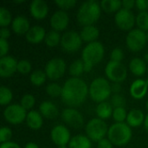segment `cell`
<instances>
[{
	"label": "cell",
	"instance_id": "cell-34",
	"mask_svg": "<svg viewBox=\"0 0 148 148\" xmlns=\"http://www.w3.org/2000/svg\"><path fill=\"white\" fill-rule=\"evenodd\" d=\"M12 16L9 10L4 7L0 8V26L2 28H5L10 23H12Z\"/></svg>",
	"mask_w": 148,
	"mask_h": 148
},
{
	"label": "cell",
	"instance_id": "cell-56",
	"mask_svg": "<svg viewBox=\"0 0 148 148\" xmlns=\"http://www.w3.org/2000/svg\"><path fill=\"white\" fill-rule=\"evenodd\" d=\"M147 39L148 41V31H147Z\"/></svg>",
	"mask_w": 148,
	"mask_h": 148
},
{
	"label": "cell",
	"instance_id": "cell-55",
	"mask_svg": "<svg viewBox=\"0 0 148 148\" xmlns=\"http://www.w3.org/2000/svg\"><path fill=\"white\" fill-rule=\"evenodd\" d=\"M146 108H147V110L148 111V100L147 101V103H146Z\"/></svg>",
	"mask_w": 148,
	"mask_h": 148
},
{
	"label": "cell",
	"instance_id": "cell-26",
	"mask_svg": "<svg viewBox=\"0 0 148 148\" xmlns=\"http://www.w3.org/2000/svg\"><path fill=\"white\" fill-rule=\"evenodd\" d=\"M69 148H91L92 143L91 140L85 135L78 134L71 138L69 143Z\"/></svg>",
	"mask_w": 148,
	"mask_h": 148
},
{
	"label": "cell",
	"instance_id": "cell-20",
	"mask_svg": "<svg viewBox=\"0 0 148 148\" xmlns=\"http://www.w3.org/2000/svg\"><path fill=\"white\" fill-rule=\"evenodd\" d=\"M11 28L12 30L17 35H26L30 29L29 22L25 16H17L13 19L11 23Z\"/></svg>",
	"mask_w": 148,
	"mask_h": 148
},
{
	"label": "cell",
	"instance_id": "cell-35",
	"mask_svg": "<svg viewBox=\"0 0 148 148\" xmlns=\"http://www.w3.org/2000/svg\"><path fill=\"white\" fill-rule=\"evenodd\" d=\"M46 93L51 97H60L62 94V87L57 83H49L46 86Z\"/></svg>",
	"mask_w": 148,
	"mask_h": 148
},
{
	"label": "cell",
	"instance_id": "cell-58",
	"mask_svg": "<svg viewBox=\"0 0 148 148\" xmlns=\"http://www.w3.org/2000/svg\"><path fill=\"white\" fill-rule=\"evenodd\" d=\"M147 72H148V65H147Z\"/></svg>",
	"mask_w": 148,
	"mask_h": 148
},
{
	"label": "cell",
	"instance_id": "cell-28",
	"mask_svg": "<svg viewBox=\"0 0 148 148\" xmlns=\"http://www.w3.org/2000/svg\"><path fill=\"white\" fill-rule=\"evenodd\" d=\"M100 4L101 10L108 13L117 12L122 8V1L120 0H102Z\"/></svg>",
	"mask_w": 148,
	"mask_h": 148
},
{
	"label": "cell",
	"instance_id": "cell-46",
	"mask_svg": "<svg viewBox=\"0 0 148 148\" xmlns=\"http://www.w3.org/2000/svg\"><path fill=\"white\" fill-rule=\"evenodd\" d=\"M134 6H135L134 0H123L122 1V8L123 9L131 10Z\"/></svg>",
	"mask_w": 148,
	"mask_h": 148
},
{
	"label": "cell",
	"instance_id": "cell-15",
	"mask_svg": "<svg viewBox=\"0 0 148 148\" xmlns=\"http://www.w3.org/2000/svg\"><path fill=\"white\" fill-rule=\"evenodd\" d=\"M17 61L10 56H6L0 58V76L8 78L12 76L17 71Z\"/></svg>",
	"mask_w": 148,
	"mask_h": 148
},
{
	"label": "cell",
	"instance_id": "cell-38",
	"mask_svg": "<svg viewBox=\"0 0 148 148\" xmlns=\"http://www.w3.org/2000/svg\"><path fill=\"white\" fill-rule=\"evenodd\" d=\"M111 105L114 108H125L126 106V99L121 94L113 95L111 97Z\"/></svg>",
	"mask_w": 148,
	"mask_h": 148
},
{
	"label": "cell",
	"instance_id": "cell-49",
	"mask_svg": "<svg viewBox=\"0 0 148 148\" xmlns=\"http://www.w3.org/2000/svg\"><path fill=\"white\" fill-rule=\"evenodd\" d=\"M111 89H112V93H114V95L120 94L121 91V83H113L111 85Z\"/></svg>",
	"mask_w": 148,
	"mask_h": 148
},
{
	"label": "cell",
	"instance_id": "cell-1",
	"mask_svg": "<svg viewBox=\"0 0 148 148\" xmlns=\"http://www.w3.org/2000/svg\"><path fill=\"white\" fill-rule=\"evenodd\" d=\"M88 94L89 88L85 81L79 77H71L65 82L61 98L69 108H75L85 101Z\"/></svg>",
	"mask_w": 148,
	"mask_h": 148
},
{
	"label": "cell",
	"instance_id": "cell-25",
	"mask_svg": "<svg viewBox=\"0 0 148 148\" xmlns=\"http://www.w3.org/2000/svg\"><path fill=\"white\" fill-rule=\"evenodd\" d=\"M129 69L134 75L137 76H141L146 73V71H147V66L146 64L145 60L139 57H135L130 61Z\"/></svg>",
	"mask_w": 148,
	"mask_h": 148
},
{
	"label": "cell",
	"instance_id": "cell-42",
	"mask_svg": "<svg viewBox=\"0 0 148 148\" xmlns=\"http://www.w3.org/2000/svg\"><path fill=\"white\" fill-rule=\"evenodd\" d=\"M55 3L62 10H68V9H71V8H73L76 4V1L75 0H56Z\"/></svg>",
	"mask_w": 148,
	"mask_h": 148
},
{
	"label": "cell",
	"instance_id": "cell-27",
	"mask_svg": "<svg viewBox=\"0 0 148 148\" xmlns=\"http://www.w3.org/2000/svg\"><path fill=\"white\" fill-rule=\"evenodd\" d=\"M114 108L112 107L110 102L103 101L97 105L96 107V114L98 118L101 120H107L109 119L113 115Z\"/></svg>",
	"mask_w": 148,
	"mask_h": 148
},
{
	"label": "cell",
	"instance_id": "cell-16",
	"mask_svg": "<svg viewBox=\"0 0 148 148\" xmlns=\"http://www.w3.org/2000/svg\"><path fill=\"white\" fill-rule=\"evenodd\" d=\"M69 23V14L62 10H56L50 17V25L54 30L62 31L64 30Z\"/></svg>",
	"mask_w": 148,
	"mask_h": 148
},
{
	"label": "cell",
	"instance_id": "cell-43",
	"mask_svg": "<svg viewBox=\"0 0 148 148\" xmlns=\"http://www.w3.org/2000/svg\"><path fill=\"white\" fill-rule=\"evenodd\" d=\"M9 48H10V46H9L7 40L0 38V56L1 57L6 56V55L9 51Z\"/></svg>",
	"mask_w": 148,
	"mask_h": 148
},
{
	"label": "cell",
	"instance_id": "cell-22",
	"mask_svg": "<svg viewBox=\"0 0 148 148\" xmlns=\"http://www.w3.org/2000/svg\"><path fill=\"white\" fill-rule=\"evenodd\" d=\"M144 113L140 109H132L127 113V124L130 127H137L141 126L145 121Z\"/></svg>",
	"mask_w": 148,
	"mask_h": 148
},
{
	"label": "cell",
	"instance_id": "cell-45",
	"mask_svg": "<svg viewBox=\"0 0 148 148\" xmlns=\"http://www.w3.org/2000/svg\"><path fill=\"white\" fill-rule=\"evenodd\" d=\"M97 148H113V144L108 139H102L97 142Z\"/></svg>",
	"mask_w": 148,
	"mask_h": 148
},
{
	"label": "cell",
	"instance_id": "cell-50",
	"mask_svg": "<svg viewBox=\"0 0 148 148\" xmlns=\"http://www.w3.org/2000/svg\"><path fill=\"white\" fill-rule=\"evenodd\" d=\"M24 148H39L38 145L34 142H29L25 145Z\"/></svg>",
	"mask_w": 148,
	"mask_h": 148
},
{
	"label": "cell",
	"instance_id": "cell-40",
	"mask_svg": "<svg viewBox=\"0 0 148 148\" xmlns=\"http://www.w3.org/2000/svg\"><path fill=\"white\" fill-rule=\"evenodd\" d=\"M124 58V53L123 50L121 48H114L112 52L110 53V61L116 62H121V61Z\"/></svg>",
	"mask_w": 148,
	"mask_h": 148
},
{
	"label": "cell",
	"instance_id": "cell-30",
	"mask_svg": "<svg viewBox=\"0 0 148 148\" xmlns=\"http://www.w3.org/2000/svg\"><path fill=\"white\" fill-rule=\"evenodd\" d=\"M30 82L35 86H42L47 79V75L45 71H42L41 69H36L33 71L29 76Z\"/></svg>",
	"mask_w": 148,
	"mask_h": 148
},
{
	"label": "cell",
	"instance_id": "cell-24",
	"mask_svg": "<svg viewBox=\"0 0 148 148\" xmlns=\"http://www.w3.org/2000/svg\"><path fill=\"white\" fill-rule=\"evenodd\" d=\"M26 123L29 128L33 130H38L42 127L43 124L42 115L40 114L39 111L31 110L27 114Z\"/></svg>",
	"mask_w": 148,
	"mask_h": 148
},
{
	"label": "cell",
	"instance_id": "cell-13",
	"mask_svg": "<svg viewBox=\"0 0 148 148\" xmlns=\"http://www.w3.org/2000/svg\"><path fill=\"white\" fill-rule=\"evenodd\" d=\"M62 119L67 125L76 129L82 127L84 124L82 114L74 108H65L62 113Z\"/></svg>",
	"mask_w": 148,
	"mask_h": 148
},
{
	"label": "cell",
	"instance_id": "cell-44",
	"mask_svg": "<svg viewBox=\"0 0 148 148\" xmlns=\"http://www.w3.org/2000/svg\"><path fill=\"white\" fill-rule=\"evenodd\" d=\"M135 6L140 11H147L148 10V0H136Z\"/></svg>",
	"mask_w": 148,
	"mask_h": 148
},
{
	"label": "cell",
	"instance_id": "cell-32",
	"mask_svg": "<svg viewBox=\"0 0 148 148\" xmlns=\"http://www.w3.org/2000/svg\"><path fill=\"white\" fill-rule=\"evenodd\" d=\"M135 23L138 26V29L145 32L148 31V11H140L136 16Z\"/></svg>",
	"mask_w": 148,
	"mask_h": 148
},
{
	"label": "cell",
	"instance_id": "cell-7",
	"mask_svg": "<svg viewBox=\"0 0 148 148\" xmlns=\"http://www.w3.org/2000/svg\"><path fill=\"white\" fill-rule=\"evenodd\" d=\"M127 46L133 52L140 51L146 45L147 33L140 29H133L127 36Z\"/></svg>",
	"mask_w": 148,
	"mask_h": 148
},
{
	"label": "cell",
	"instance_id": "cell-8",
	"mask_svg": "<svg viewBox=\"0 0 148 148\" xmlns=\"http://www.w3.org/2000/svg\"><path fill=\"white\" fill-rule=\"evenodd\" d=\"M105 73L108 78L114 83H121L124 82L127 75V70L124 64L109 61L105 68Z\"/></svg>",
	"mask_w": 148,
	"mask_h": 148
},
{
	"label": "cell",
	"instance_id": "cell-10",
	"mask_svg": "<svg viewBox=\"0 0 148 148\" xmlns=\"http://www.w3.org/2000/svg\"><path fill=\"white\" fill-rule=\"evenodd\" d=\"M27 111L20 104L8 105L3 111V117L10 124L17 125L26 121Z\"/></svg>",
	"mask_w": 148,
	"mask_h": 148
},
{
	"label": "cell",
	"instance_id": "cell-41",
	"mask_svg": "<svg viewBox=\"0 0 148 148\" xmlns=\"http://www.w3.org/2000/svg\"><path fill=\"white\" fill-rule=\"evenodd\" d=\"M12 137V132L10 128L7 127H3L0 129V141L1 143L10 141V139Z\"/></svg>",
	"mask_w": 148,
	"mask_h": 148
},
{
	"label": "cell",
	"instance_id": "cell-54",
	"mask_svg": "<svg viewBox=\"0 0 148 148\" xmlns=\"http://www.w3.org/2000/svg\"><path fill=\"white\" fill-rule=\"evenodd\" d=\"M57 148H69L68 146H60V147H58Z\"/></svg>",
	"mask_w": 148,
	"mask_h": 148
},
{
	"label": "cell",
	"instance_id": "cell-18",
	"mask_svg": "<svg viewBox=\"0 0 148 148\" xmlns=\"http://www.w3.org/2000/svg\"><path fill=\"white\" fill-rule=\"evenodd\" d=\"M148 90V86L147 82L143 79H137L135 80L130 86V95L133 98L136 100L143 99Z\"/></svg>",
	"mask_w": 148,
	"mask_h": 148
},
{
	"label": "cell",
	"instance_id": "cell-53",
	"mask_svg": "<svg viewBox=\"0 0 148 148\" xmlns=\"http://www.w3.org/2000/svg\"><path fill=\"white\" fill-rule=\"evenodd\" d=\"M144 59H145V62H148V52L145 54V56H144Z\"/></svg>",
	"mask_w": 148,
	"mask_h": 148
},
{
	"label": "cell",
	"instance_id": "cell-3",
	"mask_svg": "<svg viewBox=\"0 0 148 148\" xmlns=\"http://www.w3.org/2000/svg\"><path fill=\"white\" fill-rule=\"evenodd\" d=\"M132 135L131 127L125 122L113 124L108 132V139L113 145L118 147L127 145L132 139Z\"/></svg>",
	"mask_w": 148,
	"mask_h": 148
},
{
	"label": "cell",
	"instance_id": "cell-2",
	"mask_svg": "<svg viewBox=\"0 0 148 148\" xmlns=\"http://www.w3.org/2000/svg\"><path fill=\"white\" fill-rule=\"evenodd\" d=\"M101 7L100 3L95 0H88L82 3L80 6L76 18L82 26L94 25L101 16Z\"/></svg>",
	"mask_w": 148,
	"mask_h": 148
},
{
	"label": "cell",
	"instance_id": "cell-57",
	"mask_svg": "<svg viewBox=\"0 0 148 148\" xmlns=\"http://www.w3.org/2000/svg\"><path fill=\"white\" fill-rule=\"evenodd\" d=\"M146 82H147V86H148V78L146 80Z\"/></svg>",
	"mask_w": 148,
	"mask_h": 148
},
{
	"label": "cell",
	"instance_id": "cell-31",
	"mask_svg": "<svg viewBox=\"0 0 148 148\" xmlns=\"http://www.w3.org/2000/svg\"><path fill=\"white\" fill-rule=\"evenodd\" d=\"M69 71L73 77H79L84 72V62L82 59L74 61L70 64Z\"/></svg>",
	"mask_w": 148,
	"mask_h": 148
},
{
	"label": "cell",
	"instance_id": "cell-36",
	"mask_svg": "<svg viewBox=\"0 0 148 148\" xmlns=\"http://www.w3.org/2000/svg\"><path fill=\"white\" fill-rule=\"evenodd\" d=\"M113 118L116 121V123H122L127 121V113L125 108H114L113 111Z\"/></svg>",
	"mask_w": 148,
	"mask_h": 148
},
{
	"label": "cell",
	"instance_id": "cell-11",
	"mask_svg": "<svg viewBox=\"0 0 148 148\" xmlns=\"http://www.w3.org/2000/svg\"><path fill=\"white\" fill-rule=\"evenodd\" d=\"M66 70V62L62 58L56 57L49 60L46 65L44 71L47 75V77L50 80L60 79L65 73Z\"/></svg>",
	"mask_w": 148,
	"mask_h": 148
},
{
	"label": "cell",
	"instance_id": "cell-23",
	"mask_svg": "<svg viewBox=\"0 0 148 148\" xmlns=\"http://www.w3.org/2000/svg\"><path fill=\"white\" fill-rule=\"evenodd\" d=\"M99 35L100 31L95 25L84 26L80 32V36L82 39V42H86L88 43L96 42L97 38L99 37Z\"/></svg>",
	"mask_w": 148,
	"mask_h": 148
},
{
	"label": "cell",
	"instance_id": "cell-21",
	"mask_svg": "<svg viewBox=\"0 0 148 148\" xmlns=\"http://www.w3.org/2000/svg\"><path fill=\"white\" fill-rule=\"evenodd\" d=\"M39 112L42 115V117L49 120L56 118L59 114V110L57 107L49 101H44L40 104Z\"/></svg>",
	"mask_w": 148,
	"mask_h": 148
},
{
	"label": "cell",
	"instance_id": "cell-47",
	"mask_svg": "<svg viewBox=\"0 0 148 148\" xmlns=\"http://www.w3.org/2000/svg\"><path fill=\"white\" fill-rule=\"evenodd\" d=\"M0 148H21L20 146L13 141H8V142H4V143H1Z\"/></svg>",
	"mask_w": 148,
	"mask_h": 148
},
{
	"label": "cell",
	"instance_id": "cell-33",
	"mask_svg": "<svg viewBox=\"0 0 148 148\" xmlns=\"http://www.w3.org/2000/svg\"><path fill=\"white\" fill-rule=\"evenodd\" d=\"M12 97L13 94L9 88L5 86H2L0 88V104L2 106L8 105L11 101Z\"/></svg>",
	"mask_w": 148,
	"mask_h": 148
},
{
	"label": "cell",
	"instance_id": "cell-9",
	"mask_svg": "<svg viewBox=\"0 0 148 148\" xmlns=\"http://www.w3.org/2000/svg\"><path fill=\"white\" fill-rule=\"evenodd\" d=\"M60 44L64 51L73 53L81 48L82 44V39L79 33L74 30H69L62 36Z\"/></svg>",
	"mask_w": 148,
	"mask_h": 148
},
{
	"label": "cell",
	"instance_id": "cell-5",
	"mask_svg": "<svg viewBox=\"0 0 148 148\" xmlns=\"http://www.w3.org/2000/svg\"><path fill=\"white\" fill-rule=\"evenodd\" d=\"M105 54L104 46L100 42H93L88 43L82 52V60L85 63H88L92 66L101 62Z\"/></svg>",
	"mask_w": 148,
	"mask_h": 148
},
{
	"label": "cell",
	"instance_id": "cell-52",
	"mask_svg": "<svg viewBox=\"0 0 148 148\" xmlns=\"http://www.w3.org/2000/svg\"><path fill=\"white\" fill-rule=\"evenodd\" d=\"M144 127H145V129L148 132V114L146 115L145 117V121H144Z\"/></svg>",
	"mask_w": 148,
	"mask_h": 148
},
{
	"label": "cell",
	"instance_id": "cell-17",
	"mask_svg": "<svg viewBox=\"0 0 148 148\" xmlns=\"http://www.w3.org/2000/svg\"><path fill=\"white\" fill-rule=\"evenodd\" d=\"M31 16L36 19H43L49 13V6L43 0H33L29 4Z\"/></svg>",
	"mask_w": 148,
	"mask_h": 148
},
{
	"label": "cell",
	"instance_id": "cell-19",
	"mask_svg": "<svg viewBox=\"0 0 148 148\" xmlns=\"http://www.w3.org/2000/svg\"><path fill=\"white\" fill-rule=\"evenodd\" d=\"M46 34L47 33H46L44 28H42V26H39V25H34V26L30 27V29L25 35V38L29 43L37 44L45 39Z\"/></svg>",
	"mask_w": 148,
	"mask_h": 148
},
{
	"label": "cell",
	"instance_id": "cell-12",
	"mask_svg": "<svg viewBox=\"0 0 148 148\" xmlns=\"http://www.w3.org/2000/svg\"><path fill=\"white\" fill-rule=\"evenodd\" d=\"M136 16L134 13L129 10L121 8L119 11L116 12L114 16V22L116 25L122 30H132L135 23Z\"/></svg>",
	"mask_w": 148,
	"mask_h": 148
},
{
	"label": "cell",
	"instance_id": "cell-4",
	"mask_svg": "<svg viewBox=\"0 0 148 148\" xmlns=\"http://www.w3.org/2000/svg\"><path fill=\"white\" fill-rule=\"evenodd\" d=\"M112 93L109 82L103 77H97L90 83L89 95L91 99L98 103L106 101Z\"/></svg>",
	"mask_w": 148,
	"mask_h": 148
},
{
	"label": "cell",
	"instance_id": "cell-48",
	"mask_svg": "<svg viewBox=\"0 0 148 148\" xmlns=\"http://www.w3.org/2000/svg\"><path fill=\"white\" fill-rule=\"evenodd\" d=\"M10 36V32L8 28H1L0 29V38L7 40Z\"/></svg>",
	"mask_w": 148,
	"mask_h": 148
},
{
	"label": "cell",
	"instance_id": "cell-39",
	"mask_svg": "<svg viewBox=\"0 0 148 148\" xmlns=\"http://www.w3.org/2000/svg\"><path fill=\"white\" fill-rule=\"evenodd\" d=\"M31 70V64L28 60H20L17 62V72L21 74H28Z\"/></svg>",
	"mask_w": 148,
	"mask_h": 148
},
{
	"label": "cell",
	"instance_id": "cell-51",
	"mask_svg": "<svg viewBox=\"0 0 148 148\" xmlns=\"http://www.w3.org/2000/svg\"><path fill=\"white\" fill-rule=\"evenodd\" d=\"M93 67L94 66H92V65H90L88 63H85L84 62V72H90L92 70Z\"/></svg>",
	"mask_w": 148,
	"mask_h": 148
},
{
	"label": "cell",
	"instance_id": "cell-29",
	"mask_svg": "<svg viewBox=\"0 0 148 148\" xmlns=\"http://www.w3.org/2000/svg\"><path fill=\"white\" fill-rule=\"evenodd\" d=\"M61 39H62V36L60 35V33L56 30L52 29L46 34L44 42L48 47L53 48L61 42Z\"/></svg>",
	"mask_w": 148,
	"mask_h": 148
},
{
	"label": "cell",
	"instance_id": "cell-6",
	"mask_svg": "<svg viewBox=\"0 0 148 148\" xmlns=\"http://www.w3.org/2000/svg\"><path fill=\"white\" fill-rule=\"evenodd\" d=\"M85 130L87 136L92 141L95 142H99L104 139L108 132L107 123L100 118H94L90 120L87 123Z\"/></svg>",
	"mask_w": 148,
	"mask_h": 148
},
{
	"label": "cell",
	"instance_id": "cell-37",
	"mask_svg": "<svg viewBox=\"0 0 148 148\" xmlns=\"http://www.w3.org/2000/svg\"><path fill=\"white\" fill-rule=\"evenodd\" d=\"M35 103H36V99H35L34 95H32L30 94H26L22 97L20 105L27 111L28 109L32 108L34 107Z\"/></svg>",
	"mask_w": 148,
	"mask_h": 148
},
{
	"label": "cell",
	"instance_id": "cell-14",
	"mask_svg": "<svg viewBox=\"0 0 148 148\" xmlns=\"http://www.w3.org/2000/svg\"><path fill=\"white\" fill-rule=\"evenodd\" d=\"M50 137L53 143L58 147L67 146L71 140L69 130L63 125L55 126L50 132Z\"/></svg>",
	"mask_w": 148,
	"mask_h": 148
}]
</instances>
